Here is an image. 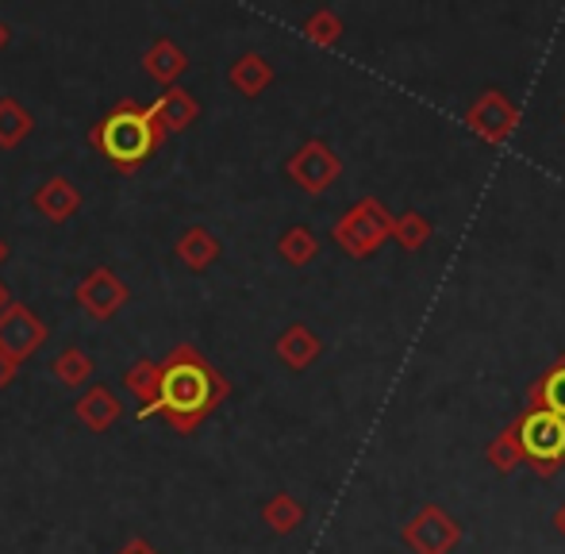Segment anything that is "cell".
I'll use <instances>...</instances> for the list:
<instances>
[{"mask_svg":"<svg viewBox=\"0 0 565 554\" xmlns=\"http://www.w3.org/2000/svg\"><path fill=\"white\" fill-rule=\"evenodd\" d=\"M74 300H77V308L89 316V320L108 323V320H116V316L127 308V300H131V289H127L124 277H116V270H108V266H97V270H89V274L82 277V281H77Z\"/></svg>","mask_w":565,"mask_h":554,"instance_id":"obj_4","label":"cell"},{"mask_svg":"<svg viewBox=\"0 0 565 554\" xmlns=\"http://www.w3.org/2000/svg\"><path fill=\"white\" fill-rule=\"evenodd\" d=\"M277 247H281V255L289 258V263H308V258L316 255V239L312 235L305 232V227H292L289 235H281V243H277Z\"/></svg>","mask_w":565,"mask_h":554,"instance_id":"obj_17","label":"cell"},{"mask_svg":"<svg viewBox=\"0 0 565 554\" xmlns=\"http://www.w3.org/2000/svg\"><path fill=\"white\" fill-rule=\"evenodd\" d=\"M173 255H178L181 263H185L193 274H204L220 258V239L209 232V227L193 224L189 232H181V239H178V247H173Z\"/></svg>","mask_w":565,"mask_h":554,"instance_id":"obj_10","label":"cell"},{"mask_svg":"<svg viewBox=\"0 0 565 554\" xmlns=\"http://www.w3.org/2000/svg\"><path fill=\"white\" fill-rule=\"evenodd\" d=\"M8 39H12V31H8V23L0 20V51H4V46H8Z\"/></svg>","mask_w":565,"mask_h":554,"instance_id":"obj_23","label":"cell"},{"mask_svg":"<svg viewBox=\"0 0 565 554\" xmlns=\"http://www.w3.org/2000/svg\"><path fill=\"white\" fill-rule=\"evenodd\" d=\"M308 35L320 39V43H331V39H335V20H331V15H316V20L308 23Z\"/></svg>","mask_w":565,"mask_h":554,"instance_id":"obj_18","label":"cell"},{"mask_svg":"<svg viewBox=\"0 0 565 554\" xmlns=\"http://www.w3.org/2000/svg\"><path fill=\"white\" fill-rule=\"evenodd\" d=\"M15 377H20V366H15L12 359H4V354H0V390H8Z\"/></svg>","mask_w":565,"mask_h":554,"instance_id":"obj_19","label":"cell"},{"mask_svg":"<svg viewBox=\"0 0 565 554\" xmlns=\"http://www.w3.org/2000/svg\"><path fill=\"white\" fill-rule=\"evenodd\" d=\"M116 554H158L154 547H150L147 540H139V535H135V540H127L124 547H119Z\"/></svg>","mask_w":565,"mask_h":554,"instance_id":"obj_20","label":"cell"},{"mask_svg":"<svg viewBox=\"0 0 565 554\" xmlns=\"http://www.w3.org/2000/svg\"><path fill=\"white\" fill-rule=\"evenodd\" d=\"M35 128V116L15 97H0V150H15Z\"/></svg>","mask_w":565,"mask_h":554,"instance_id":"obj_12","label":"cell"},{"mask_svg":"<svg viewBox=\"0 0 565 554\" xmlns=\"http://www.w3.org/2000/svg\"><path fill=\"white\" fill-rule=\"evenodd\" d=\"M8 258H12V247H8V239H4V235H0V266H4Z\"/></svg>","mask_w":565,"mask_h":554,"instance_id":"obj_22","label":"cell"},{"mask_svg":"<svg viewBox=\"0 0 565 554\" xmlns=\"http://www.w3.org/2000/svg\"><path fill=\"white\" fill-rule=\"evenodd\" d=\"M82 204H85L82 189H77L66 173H54V178H46L43 185L31 193V209H35L43 220H51V224L74 220L77 212H82Z\"/></svg>","mask_w":565,"mask_h":554,"instance_id":"obj_5","label":"cell"},{"mask_svg":"<svg viewBox=\"0 0 565 554\" xmlns=\"http://www.w3.org/2000/svg\"><path fill=\"white\" fill-rule=\"evenodd\" d=\"M262 516H266V524L274 528V532H292V528L300 524V504L281 493L262 509Z\"/></svg>","mask_w":565,"mask_h":554,"instance_id":"obj_16","label":"cell"},{"mask_svg":"<svg viewBox=\"0 0 565 554\" xmlns=\"http://www.w3.org/2000/svg\"><path fill=\"white\" fill-rule=\"evenodd\" d=\"M316 351H320V343H316V335L308 328H289L281 335V343H277V354H281L292 370L308 366V362L316 359Z\"/></svg>","mask_w":565,"mask_h":554,"instance_id":"obj_15","label":"cell"},{"mask_svg":"<svg viewBox=\"0 0 565 554\" xmlns=\"http://www.w3.org/2000/svg\"><path fill=\"white\" fill-rule=\"evenodd\" d=\"M227 377L201 354V347L178 343L158 362V397L150 408H139V419H166L170 432L193 435L227 401Z\"/></svg>","mask_w":565,"mask_h":554,"instance_id":"obj_1","label":"cell"},{"mask_svg":"<svg viewBox=\"0 0 565 554\" xmlns=\"http://www.w3.org/2000/svg\"><path fill=\"white\" fill-rule=\"evenodd\" d=\"M89 147L113 166L116 173H135L147 166L150 155H158V147H166V128L158 124L154 108L139 105L135 97H124L100 116L89 128Z\"/></svg>","mask_w":565,"mask_h":554,"instance_id":"obj_2","label":"cell"},{"mask_svg":"<svg viewBox=\"0 0 565 554\" xmlns=\"http://www.w3.org/2000/svg\"><path fill=\"white\" fill-rule=\"evenodd\" d=\"M142 70H147L150 82L170 89V85L189 70V54L181 51L173 39H154V43L147 46V54H142Z\"/></svg>","mask_w":565,"mask_h":554,"instance_id":"obj_9","label":"cell"},{"mask_svg":"<svg viewBox=\"0 0 565 554\" xmlns=\"http://www.w3.org/2000/svg\"><path fill=\"white\" fill-rule=\"evenodd\" d=\"M74 416H77V424H82L85 432L105 435L108 427L124 416V405H119L116 393L108 390V385H89V390L74 401Z\"/></svg>","mask_w":565,"mask_h":554,"instance_id":"obj_6","label":"cell"},{"mask_svg":"<svg viewBox=\"0 0 565 554\" xmlns=\"http://www.w3.org/2000/svg\"><path fill=\"white\" fill-rule=\"evenodd\" d=\"M8 305H12V292H8V285L0 281V312H4Z\"/></svg>","mask_w":565,"mask_h":554,"instance_id":"obj_21","label":"cell"},{"mask_svg":"<svg viewBox=\"0 0 565 554\" xmlns=\"http://www.w3.org/2000/svg\"><path fill=\"white\" fill-rule=\"evenodd\" d=\"M124 385H127V393H135V397L142 401L139 408H150L158 397V362L154 359H135L131 366L124 370Z\"/></svg>","mask_w":565,"mask_h":554,"instance_id":"obj_14","label":"cell"},{"mask_svg":"<svg viewBox=\"0 0 565 554\" xmlns=\"http://www.w3.org/2000/svg\"><path fill=\"white\" fill-rule=\"evenodd\" d=\"M227 77H231V85L243 93V97H258V93L274 82V70L266 66V58H262V54H243V58L231 66Z\"/></svg>","mask_w":565,"mask_h":554,"instance_id":"obj_13","label":"cell"},{"mask_svg":"<svg viewBox=\"0 0 565 554\" xmlns=\"http://www.w3.org/2000/svg\"><path fill=\"white\" fill-rule=\"evenodd\" d=\"M51 374H54V382L66 385V390H82V385L89 390L97 366H93V359L82 351V347H66V351L51 362Z\"/></svg>","mask_w":565,"mask_h":554,"instance_id":"obj_11","label":"cell"},{"mask_svg":"<svg viewBox=\"0 0 565 554\" xmlns=\"http://www.w3.org/2000/svg\"><path fill=\"white\" fill-rule=\"evenodd\" d=\"M150 108H154V116H158V124L166 128V136L189 131L196 120H201V100H196L189 89H181V85H170V89H166Z\"/></svg>","mask_w":565,"mask_h":554,"instance_id":"obj_7","label":"cell"},{"mask_svg":"<svg viewBox=\"0 0 565 554\" xmlns=\"http://www.w3.org/2000/svg\"><path fill=\"white\" fill-rule=\"evenodd\" d=\"M289 173L308 189V193H320V189H328V181L339 173V162L323 142H308V147L289 162Z\"/></svg>","mask_w":565,"mask_h":554,"instance_id":"obj_8","label":"cell"},{"mask_svg":"<svg viewBox=\"0 0 565 554\" xmlns=\"http://www.w3.org/2000/svg\"><path fill=\"white\" fill-rule=\"evenodd\" d=\"M46 339H51V328H46V320L35 308L12 300V305L0 312V354L12 359L15 366H23Z\"/></svg>","mask_w":565,"mask_h":554,"instance_id":"obj_3","label":"cell"}]
</instances>
